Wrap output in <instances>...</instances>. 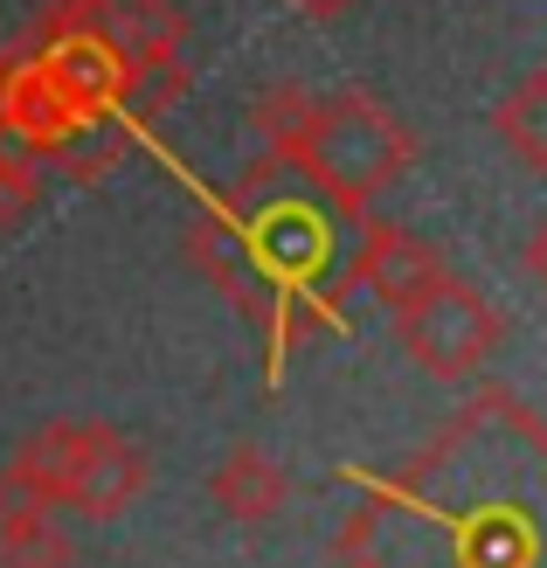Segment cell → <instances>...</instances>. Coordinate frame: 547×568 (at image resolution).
<instances>
[{"label":"cell","instance_id":"1","mask_svg":"<svg viewBox=\"0 0 547 568\" xmlns=\"http://www.w3.org/2000/svg\"><path fill=\"white\" fill-rule=\"evenodd\" d=\"M8 471L42 506H70L83 520H119L146 493V458L111 423H42V430L21 437Z\"/></svg>","mask_w":547,"mask_h":568},{"label":"cell","instance_id":"2","mask_svg":"<svg viewBox=\"0 0 547 568\" xmlns=\"http://www.w3.org/2000/svg\"><path fill=\"white\" fill-rule=\"evenodd\" d=\"M416 160V139L409 125L395 119L388 104H374L367 91H340V98H320L312 104V125L298 139L292 166L305 181H320L340 209H374V194L395 187Z\"/></svg>","mask_w":547,"mask_h":568},{"label":"cell","instance_id":"3","mask_svg":"<svg viewBox=\"0 0 547 568\" xmlns=\"http://www.w3.org/2000/svg\"><path fill=\"white\" fill-rule=\"evenodd\" d=\"M395 333H402V347H409V361L429 382H465L506 339V320H499V305H485L472 292V284L444 277V284H429L416 305L395 312Z\"/></svg>","mask_w":547,"mask_h":568},{"label":"cell","instance_id":"4","mask_svg":"<svg viewBox=\"0 0 547 568\" xmlns=\"http://www.w3.org/2000/svg\"><path fill=\"white\" fill-rule=\"evenodd\" d=\"M36 36H98L125 70L181 63L188 21L174 0H55Z\"/></svg>","mask_w":547,"mask_h":568},{"label":"cell","instance_id":"5","mask_svg":"<svg viewBox=\"0 0 547 568\" xmlns=\"http://www.w3.org/2000/svg\"><path fill=\"white\" fill-rule=\"evenodd\" d=\"M444 250L437 243H423L416 230H402V222H382V215H367L361 222V250H354V284H367L374 298H382L388 312L402 305H416L429 284H444Z\"/></svg>","mask_w":547,"mask_h":568},{"label":"cell","instance_id":"6","mask_svg":"<svg viewBox=\"0 0 547 568\" xmlns=\"http://www.w3.org/2000/svg\"><path fill=\"white\" fill-rule=\"evenodd\" d=\"M0 132H8L14 146H28V153H63V146H77V132H91V125L63 104V91L42 77L36 55H8V83H0Z\"/></svg>","mask_w":547,"mask_h":568},{"label":"cell","instance_id":"7","mask_svg":"<svg viewBox=\"0 0 547 568\" xmlns=\"http://www.w3.org/2000/svg\"><path fill=\"white\" fill-rule=\"evenodd\" d=\"M42 63V77L63 91V104L77 111L83 125H98L111 104H119V77L125 63L111 55L98 36H36V49H28Z\"/></svg>","mask_w":547,"mask_h":568},{"label":"cell","instance_id":"8","mask_svg":"<svg viewBox=\"0 0 547 568\" xmlns=\"http://www.w3.org/2000/svg\"><path fill=\"white\" fill-rule=\"evenodd\" d=\"M209 499L222 506L229 520L243 527H264L284 514V499H292V478H284V465L271 458L264 444H236L229 458L209 471Z\"/></svg>","mask_w":547,"mask_h":568},{"label":"cell","instance_id":"9","mask_svg":"<svg viewBox=\"0 0 547 568\" xmlns=\"http://www.w3.org/2000/svg\"><path fill=\"white\" fill-rule=\"evenodd\" d=\"M493 132H499V146L520 160L527 174H547V70H527L493 104Z\"/></svg>","mask_w":547,"mask_h":568},{"label":"cell","instance_id":"10","mask_svg":"<svg viewBox=\"0 0 547 568\" xmlns=\"http://www.w3.org/2000/svg\"><path fill=\"white\" fill-rule=\"evenodd\" d=\"M256 257L284 277H305L326 264V230L312 222V209H271V222L256 230Z\"/></svg>","mask_w":547,"mask_h":568},{"label":"cell","instance_id":"11","mask_svg":"<svg viewBox=\"0 0 547 568\" xmlns=\"http://www.w3.org/2000/svg\"><path fill=\"white\" fill-rule=\"evenodd\" d=\"M312 104H320V98H312L305 83H292V77L264 83V91L250 98V125H256V139H264L277 160H292L298 139H305V125H312Z\"/></svg>","mask_w":547,"mask_h":568},{"label":"cell","instance_id":"12","mask_svg":"<svg viewBox=\"0 0 547 568\" xmlns=\"http://www.w3.org/2000/svg\"><path fill=\"white\" fill-rule=\"evenodd\" d=\"M0 568H77V541L49 514L0 527Z\"/></svg>","mask_w":547,"mask_h":568},{"label":"cell","instance_id":"13","mask_svg":"<svg viewBox=\"0 0 547 568\" xmlns=\"http://www.w3.org/2000/svg\"><path fill=\"white\" fill-rule=\"evenodd\" d=\"M181 98H188V63H146L119 77V104L132 119H166Z\"/></svg>","mask_w":547,"mask_h":568},{"label":"cell","instance_id":"14","mask_svg":"<svg viewBox=\"0 0 547 568\" xmlns=\"http://www.w3.org/2000/svg\"><path fill=\"white\" fill-rule=\"evenodd\" d=\"M36 194H42V174H36V153L0 139V230H21L36 215Z\"/></svg>","mask_w":547,"mask_h":568},{"label":"cell","instance_id":"15","mask_svg":"<svg viewBox=\"0 0 547 568\" xmlns=\"http://www.w3.org/2000/svg\"><path fill=\"white\" fill-rule=\"evenodd\" d=\"M36 514H49V506H42L36 493H28L14 471H0V527H14V520H36Z\"/></svg>","mask_w":547,"mask_h":568},{"label":"cell","instance_id":"16","mask_svg":"<svg viewBox=\"0 0 547 568\" xmlns=\"http://www.w3.org/2000/svg\"><path fill=\"white\" fill-rule=\"evenodd\" d=\"M361 8V0H292V14H305V21H320V28H333V21H347Z\"/></svg>","mask_w":547,"mask_h":568},{"label":"cell","instance_id":"17","mask_svg":"<svg viewBox=\"0 0 547 568\" xmlns=\"http://www.w3.org/2000/svg\"><path fill=\"white\" fill-rule=\"evenodd\" d=\"M527 271H534V277L547 284V215L534 222V236H527Z\"/></svg>","mask_w":547,"mask_h":568},{"label":"cell","instance_id":"18","mask_svg":"<svg viewBox=\"0 0 547 568\" xmlns=\"http://www.w3.org/2000/svg\"><path fill=\"white\" fill-rule=\"evenodd\" d=\"M0 83H8V55H0ZM0 139H8V132H0Z\"/></svg>","mask_w":547,"mask_h":568}]
</instances>
